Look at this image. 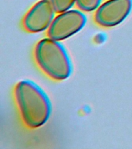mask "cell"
<instances>
[{
	"label": "cell",
	"instance_id": "6da1fadb",
	"mask_svg": "<svg viewBox=\"0 0 132 149\" xmlns=\"http://www.w3.org/2000/svg\"><path fill=\"white\" fill-rule=\"evenodd\" d=\"M14 95L23 123L28 127H40L48 121L52 112L50 98L36 83L23 80L15 87Z\"/></svg>",
	"mask_w": 132,
	"mask_h": 149
},
{
	"label": "cell",
	"instance_id": "52a82bcc",
	"mask_svg": "<svg viewBox=\"0 0 132 149\" xmlns=\"http://www.w3.org/2000/svg\"><path fill=\"white\" fill-rule=\"evenodd\" d=\"M53 8L57 13L69 10L76 3V0H50Z\"/></svg>",
	"mask_w": 132,
	"mask_h": 149
},
{
	"label": "cell",
	"instance_id": "277c9868",
	"mask_svg": "<svg viewBox=\"0 0 132 149\" xmlns=\"http://www.w3.org/2000/svg\"><path fill=\"white\" fill-rule=\"evenodd\" d=\"M132 10V0H107L96 10L95 22L103 27H113L121 23Z\"/></svg>",
	"mask_w": 132,
	"mask_h": 149
},
{
	"label": "cell",
	"instance_id": "3957f363",
	"mask_svg": "<svg viewBox=\"0 0 132 149\" xmlns=\"http://www.w3.org/2000/svg\"><path fill=\"white\" fill-rule=\"evenodd\" d=\"M87 23V16L77 9H69L59 13L47 31L51 39L61 41L80 31Z\"/></svg>",
	"mask_w": 132,
	"mask_h": 149
},
{
	"label": "cell",
	"instance_id": "5b68a950",
	"mask_svg": "<svg viewBox=\"0 0 132 149\" xmlns=\"http://www.w3.org/2000/svg\"><path fill=\"white\" fill-rule=\"evenodd\" d=\"M56 13L50 0H40L25 14L23 26L30 33L45 31L53 23Z\"/></svg>",
	"mask_w": 132,
	"mask_h": 149
},
{
	"label": "cell",
	"instance_id": "8992f818",
	"mask_svg": "<svg viewBox=\"0 0 132 149\" xmlns=\"http://www.w3.org/2000/svg\"><path fill=\"white\" fill-rule=\"evenodd\" d=\"M102 0H76V4L83 12H93L97 10L101 5Z\"/></svg>",
	"mask_w": 132,
	"mask_h": 149
},
{
	"label": "cell",
	"instance_id": "7a4b0ae2",
	"mask_svg": "<svg viewBox=\"0 0 132 149\" xmlns=\"http://www.w3.org/2000/svg\"><path fill=\"white\" fill-rule=\"evenodd\" d=\"M34 56L40 69L56 81L68 79L73 71V65L67 50L60 41L45 38L38 42Z\"/></svg>",
	"mask_w": 132,
	"mask_h": 149
}]
</instances>
